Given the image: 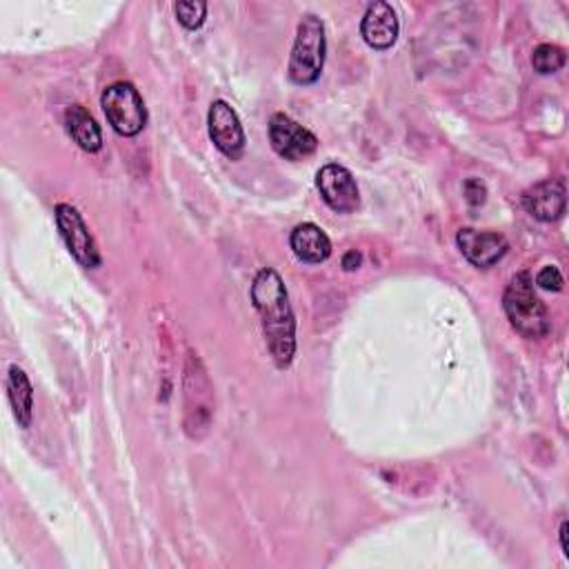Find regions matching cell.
I'll list each match as a JSON object with an SVG mask.
<instances>
[{
    "instance_id": "cell-1",
    "label": "cell",
    "mask_w": 569,
    "mask_h": 569,
    "mask_svg": "<svg viewBox=\"0 0 569 569\" xmlns=\"http://www.w3.org/2000/svg\"><path fill=\"white\" fill-rule=\"evenodd\" d=\"M252 303L261 316L263 334L274 363L285 369L296 354V318L289 294L276 270L263 268L252 283Z\"/></svg>"
},
{
    "instance_id": "cell-2",
    "label": "cell",
    "mask_w": 569,
    "mask_h": 569,
    "mask_svg": "<svg viewBox=\"0 0 569 569\" xmlns=\"http://www.w3.org/2000/svg\"><path fill=\"white\" fill-rule=\"evenodd\" d=\"M503 307L512 322V328L521 337L530 341H540L549 334L547 307L538 298L534 289V281L527 272H521L510 281L503 296Z\"/></svg>"
},
{
    "instance_id": "cell-3",
    "label": "cell",
    "mask_w": 569,
    "mask_h": 569,
    "mask_svg": "<svg viewBox=\"0 0 569 569\" xmlns=\"http://www.w3.org/2000/svg\"><path fill=\"white\" fill-rule=\"evenodd\" d=\"M325 52H328V41H325V25L318 16L307 14L298 23L294 49L289 56V80L294 86H314L322 73Z\"/></svg>"
},
{
    "instance_id": "cell-4",
    "label": "cell",
    "mask_w": 569,
    "mask_h": 569,
    "mask_svg": "<svg viewBox=\"0 0 569 569\" xmlns=\"http://www.w3.org/2000/svg\"><path fill=\"white\" fill-rule=\"evenodd\" d=\"M101 103H103L105 116L116 134L132 138L145 129L147 107L143 103V96L138 94V90L132 83L118 80V83L110 86L103 92Z\"/></svg>"
},
{
    "instance_id": "cell-5",
    "label": "cell",
    "mask_w": 569,
    "mask_h": 569,
    "mask_svg": "<svg viewBox=\"0 0 569 569\" xmlns=\"http://www.w3.org/2000/svg\"><path fill=\"white\" fill-rule=\"evenodd\" d=\"M56 225L71 257L83 268L96 270L101 265V252L80 212L67 203L56 205Z\"/></svg>"
},
{
    "instance_id": "cell-6",
    "label": "cell",
    "mask_w": 569,
    "mask_h": 569,
    "mask_svg": "<svg viewBox=\"0 0 569 569\" xmlns=\"http://www.w3.org/2000/svg\"><path fill=\"white\" fill-rule=\"evenodd\" d=\"M316 187L322 201L339 214H350L361 203L359 185L352 172L339 166V162H330V166L320 168V172L316 174Z\"/></svg>"
},
{
    "instance_id": "cell-7",
    "label": "cell",
    "mask_w": 569,
    "mask_h": 569,
    "mask_svg": "<svg viewBox=\"0 0 569 569\" xmlns=\"http://www.w3.org/2000/svg\"><path fill=\"white\" fill-rule=\"evenodd\" d=\"M456 246L463 252V257L480 270L494 268L503 257L508 254L510 246L503 234L499 231H478L471 227H463L456 234Z\"/></svg>"
},
{
    "instance_id": "cell-8",
    "label": "cell",
    "mask_w": 569,
    "mask_h": 569,
    "mask_svg": "<svg viewBox=\"0 0 569 569\" xmlns=\"http://www.w3.org/2000/svg\"><path fill=\"white\" fill-rule=\"evenodd\" d=\"M207 125H209V138L223 151L229 160H238L246 153V129H242L238 114L225 103V101H214L207 114Z\"/></svg>"
},
{
    "instance_id": "cell-9",
    "label": "cell",
    "mask_w": 569,
    "mask_h": 569,
    "mask_svg": "<svg viewBox=\"0 0 569 569\" xmlns=\"http://www.w3.org/2000/svg\"><path fill=\"white\" fill-rule=\"evenodd\" d=\"M270 140L278 156L287 160L309 158L318 149V138L287 114H274L270 121Z\"/></svg>"
},
{
    "instance_id": "cell-10",
    "label": "cell",
    "mask_w": 569,
    "mask_h": 569,
    "mask_svg": "<svg viewBox=\"0 0 569 569\" xmlns=\"http://www.w3.org/2000/svg\"><path fill=\"white\" fill-rule=\"evenodd\" d=\"M525 209L540 223H554L562 218L567 207V190L562 179H547L530 187L523 196Z\"/></svg>"
},
{
    "instance_id": "cell-11",
    "label": "cell",
    "mask_w": 569,
    "mask_h": 569,
    "mask_svg": "<svg viewBox=\"0 0 569 569\" xmlns=\"http://www.w3.org/2000/svg\"><path fill=\"white\" fill-rule=\"evenodd\" d=\"M398 30H400V25H398V16H396L394 8L389 3H383V0L372 3L361 21L363 41L372 49H378V52H385L396 43Z\"/></svg>"
},
{
    "instance_id": "cell-12",
    "label": "cell",
    "mask_w": 569,
    "mask_h": 569,
    "mask_svg": "<svg viewBox=\"0 0 569 569\" xmlns=\"http://www.w3.org/2000/svg\"><path fill=\"white\" fill-rule=\"evenodd\" d=\"M289 246H292L296 259H300L303 263H309V265H318L322 261H328L332 254L330 236L314 223H303V225L294 227V231L289 236Z\"/></svg>"
},
{
    "instance_id": "cell-13",
    "label": "cell",
    "mask_w": 569,
    "mask_h": 569,
    "mask_svg": "<svg viewBox=\"0 0 569 569\" xmlns=\"http://www.w3.org/2000/svg\"><path fill=\"white\" fill-rule=\"evenodd\" d=\"M65 125L69 136L76 140L80 149H86L90 153L101 151L103 147V132L94 116L83 107V105H71L65 112Z\"/></svg>"
},
{
    "instance_id": "cell-14",
    "label": "cell",
    "mask_w": 569,
    "mask_h": 569,
    "mask_svg": "<svg viewBox=\"0 0 569 569\" xmlns=\"http://www.w3.org/2000/svg\"><path fill=\"white\" fill-rule=\"evenodd\" d=\"M8 396H10L12 410H14V417H16L19 425L30 428L32 417H34V387H32L27 374L19 365L10 367Z\"/></svg>"
},
{
    "instance_id": "cell-15",
    "label": "cell",
    "mask_w": 569,
    "mask_h": 569,
    "mask_svg": "<svg viewBox=\"0 0 569 569\" xmlns=\"http://www.w3.org/2000/svg\"><path fill=\"white\" fill-rule=\"evenodd\" d=\"M565 60H567L565 49H560L558 45H549V43L538 45V47L534 49V54H532V65H534V69H536L538 73H543V76L560 71V69L565 67Z\"/></svg>"
},
{
    "instance_id": "cell-16",
    "label": "cell",
    "mask_w": 569,
    "mask_h": 569,
    "mask_svg": "<svg viewBox=\"0 0 569 569\" xmlns=\"http://www.w3.org/2000/svg\"><path fill=\"white\" fill-rule=\"evenodd\" d=\"M177 16L183 27L194 32L205 23L207 3H203V0H183V3H177Z\"/></svg>"
},
{
    "instance_id": "cell-17",
    "label": "cell",
    "mask_w": 569,
    "mask_h": 569,
    "mask_svg": "<svg viewBox=\"0 0 569 569\" xmlns=\"http://www.w3.org/2000/svg\"><path fill=\"white\" fill-rule=\"evenodd\" d=\"M536 285H538L540 289H545V292H560L562 285H565V281H562V274H560L558 268L547 265V268H543V270L538 272Z\"/></svg>"
},
{
    "instance_id": "cell-18",
    "label": "cell",
    "mask_w": 569,
    "mask_h": 569,
    "mask_svg": "<svg viewBox=\"0 0 569 569\" xmlns=\"http://www.w3.org/2000/svg\"><path fill=\"white\" fill-rule=\"evenodd\" d=\"M463 194H465V201L471 205V207H478L485 203L487 198V187L480 179H467L463 183Z\"/></svg>"
},
{
    "instance_id": "cell-19",
    "label": "cell",
    "mask_w": 569,
    "mask_h": 569,
    "mask_svg": "<svg viewBox=\"0 0 569 569\" xmlns=\"http://www.w3.org/2000/svg\"><path fill=\"white\" fill-rule=\"evenodd\" d=\"M361 265H363V254H361V252L352 250V252H348V254L343 257V270H345V272H356Z\"/></svg>"
},
{
    "instance_id": "cell-20",
    "label": "cell",
    "mask_w": 569,
    "mask_h": 569,
    "mask_svg": "<svg viewBox=\"0 0 569 569\" xmlns=\"http://www.w3.org/2000/svg\"><path fill=\"white\" fill-rule=\"evenodd\" d=\"M560 545H562L565 556H569V547H567V521L560 523Z\"/></svg>"
}]
</instances>
